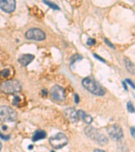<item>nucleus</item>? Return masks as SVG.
<instances>
[{
	"instance_id": "nucleus-1",
	"label": "nucleus",
	"mask_w": 135,
	"mask_h": 152,
	"mask_svg": "<svg viewBox=\"0 0 135 152\" xmlns=\"http://www.w3.org/2000/svg\"><path fill=\"white\" fill-rule=\"evenodd\" d=\"M82 85L89 92L92 93L94 95H98V96H103L105 94V91L101 86L93 77H87L84 78L82 81Z\"/></svg>"
},
{
	"instance_id": "nucleus-2",
	"label": "nucleus",
	"mask_w": 135,
	"mask_h": 152,
	"mask_svg": "<svg viewBox=\"0 0 135 152\" xmlns=\"http://www.w3.org/2000/svg\"><path fill=\"white\" fill-rule=\"evenodd\" d=\"M85 133L93 141L101 145H105L108 143V139L104 134H101L96 129L88 126L85 129Z\"/></svg>"
},
{
	"instance_id": "nucleus-3",
	"label": "nucleus",
	"mask_w": 135,
	"mask_h": 152,
	"mask_svg": "<svg viewBox=\"0 0 135 152\" xmlns=\"http://www.w3.org/2000/svg\"><path fill=\"white\" fill-rule=\"evenodd\" d=\"M22 86L17 80H8L1 84V90L6 94H12L20 91Z\"/></svg>"
},
{
	"instance_id": "nucleus-4",
	"label": "nucleus",
	"mask_w": 135,
	"mask_h": 152,
	"mask_svg": "<svg viewBox=\"0 0 135 152\" xmlns=\"http://www.w3.org/2000/svg\"><path fill=\"white\" fill-rule=\"evenodd\" d=\"M50 143L52 148L55 149L62 148L68 143V139L64 134L59 133L50 138Z\"/></svg>"
},
{
	"instance_id": "nucleus-5",
	"label": "nucleus",
	"mask_w": 135,
	"mask_h": 152,
	"mask_svg": "<svg viewBox=\"0 0 135 152\" xmlns=\"http://www.w3.org/2000/svg\"><path fill=\"white\" fill-rule=\"evenodd\" d=\"M0 116L2 121L13 122L17 119V113L11 107L4 105L0 108Z\"/></svg>"
},
{
	"instance_id": "nucleus-6",
	"label": "nucleus",
	"mask_w": 135,
	"mask_h": 152,
	"mask_svg": "<svg viewBox=\"0 0 135 152\" xmlns=\"http://www.w3.org/2000/svg\"><path fill=\"white\" fill-rule=\"evenodd\" d=\"M26 37L28 39L35 41H43L46 38L45 34L44 32L39 28H33L26 31L25 34Z\"/></svg>"
},
{
	"instance_id": "nucleus-7",
	"label": "nucleus",
	"mask_w": 135,
	"mask_h": 152,
	"mask_svg": "<svg viewBox=\"0 0 135 152\" xmlns=\"http://www.w3.org/2000/svg\"><path fill=\"white\" fill-rule=\"evenodd\" d=\"M107 133L109 137L115 141H120L123 138V131L121 127L117 124H113L107 128Z\"/></svg>"
},
{
	"instance_id": "nucleus-8",
	"label": "nucleus",
	"mask_w": 135,
	"mask_h": 152,
	"mask_svg": "<svg viewBox=\"0 0 135 152\" xmlns=\"http://www.w3.org/2000/svg\"><path fill=\"white\" fill-rule=\"evenodd\" d=\"M51 97L56 102H62L66 98L65 89L59 85H55L51 88Z\"/></svg>"
},
{
	"instance_id": "nucleus-9",
	"label": "nucleus",
	"mask_w": 135,
	"mask_h": 152,
	"mask_svg": "<svg viewBox=\"0 0 135 152\" xmlns=\"http://www.w3.org/2000/svg\"><path fill=\"white\" fill-rule=\"evenodd\" d=\"M0 8L5 12L10 13L14 12L16 8V1L15 0H1Z\"/></svg>"
},
{
	"instance_id": "nucleus-10",
	"label": "nucleus",
	"mask_w": 135,
	"mask_h": 152,
	"mask_svg": "<svg viewBox=\"0 0 135 152\" xmlns=\"http://www.w3.org/2000/svg\"><path fill=\"white\" fill-rule=\"evenodd\" d=\"M65 116L68 121L71 122H76L78 120V114L74 109L73 108H67L63 111Z\"/></svg>"
},
{
	"instance_id": "nucleus-11",
	"label": "nucleus",
	"mask_w": 135,
	"mask_h": 152,
	"mask_svg": "<svg viewBox=\"0 0 135 152\" xmlns=\"http://www.w3.org/2000/svg\"><path fill=\"white\" fill-rule=\"evenodd\" d=\"M35 58V56L32 54H24L18 58V62L23 66H26L30 64Z\"/></svg>"
},
{
	"instance_id": "nucleus-12",
	"label": "nucleus",
	"mask_w": 135,
	"mask_h": 152,
	"mask_svg": "<svg viewBox=\"0 0 135 152\" xmlns=\"http://www.w3.org/2000/svg\"><path fill=\"white\" fill-rule=\"evenodd\" d=\"M47 136V133L45 131H43V130H37L35 133H34L33 138H32V141L35 142L38 141L41 139H45Z\"/></svg>"
},
{
	"instance_id": "nucleus-13",
	"label": "nucleus",
	"mask_w": 135,
	"mask_h": 152,
	"mask_svg": "<svg viewBox=\"0 0 135 152\" xmlns=\"http://www.w3.org/2000/svg\"><path fill=\"white\" fill-rule=\"evenodd\" d=\"M78 114L80 118L85 122H86V123L89 124L93 122V118L90 116V115L87 114L84 111H82V110H79V111L78 112Z\"/></svg>"
},
{
	"instance_id": "nucleus-14",
	"label": "nucleus",
	"mask_w": 135,
	"mask_h": 152,
	"mask_svg": "<svg viewBox=\"0 0 135 152\" xmlns=\"http://www.w3.org/2000/svg\"><path fill=\"white\" fill-rule=\"evenodd\" d=\"M124 64L127 70L130 73H131V74L135 75V65L134 64L132 63L128 58H124Z\"/></svg>"
},
{
	"instance_id": "nucleus-15",
	"label": "nucleus",
	"mask_w": 135,
	"mask_h": 152,
	"mask_svg": "<svg viewBox=\"0 0 135 152\" xmlns=\"http://www.w3.org/2000/svg\"><path fill=\"white\" fill-rule=\"evenodd\" d=\"M43 2L45 3V4L47 5V6H49L50 7V8H51L53 10H60V8L57 6V5L54 4L53 3H51V2L48 1H45V0H43Z\"/></svg>"
},
{
	"instance_id": "nucleus-16",
	"label": "nucleus",
	"mask_w": 135,
	"mask_h": 152,
	"mask_svg": "<svg viewBox=\"0 0 135 152\" xmlns=\"http://www.w3.org/2000/svg\"><path fill=\"white\" fill-rule=\"evenodd\" d=\"M127 110L128 111L131 112V113H133V112H134V105L132 104V103L131 102H128L127 103Z\"/></svg>"
},
{
	"instance_id": "nucleus-17",
	"label": "nucleus",
	"mask_w": 135,
	"mask_h": 152,
	"mask_svg": "<svg viewBox=\"0 0 135 152\" xmlns=\"http://www.w3.org/2000/svg\"><path fill=\"white\" fill-rule=\"evenodd\" d=\"M82 59V56L78 55V54H76L74 56H72V58H71V64L74 63L75 62H77L78 60H80Z\"/></svg>"
},
{
	"instance_id": "nucleus-18",
	"label": "nucleus",
	"mask_w": 135,
	"mask_h": 152,
	"mask_svg": "<svg viewBox=\"0 0 135 152\" xmlns=\"http://www.w3.org/2000/svg\"><path fill=\"white\" fill-rule=\"evenodd\" d=\"M20 102V97L16 95V96L14 97L13 103H12V104H13L14 105H15V106H17V105L19 104Z\"/></svg>"
},
{
	"instance_id": "nucleus-19",
	"label": "nucleus",
	"mask_w": 135,
	"mask_h": 152,
	"mask_svg": "<svg viewBox=\"0 0 135 152\" xmlns=\"http://www.w3.org/2000/svg\"><path fill=\"white\" fill-rule=\"evenodd\" d=\"M1 75L2 77H8L9 75V70L8 69H4L1 72Z\"/></svg>"
},
{
	"instance_id": "nucleus-20",
	"label": "nucleus",
	"mask_w": 135,
	"mask_h": 152,
	"mask_svg": "<svg viewBox=\"0 0 135 152\" xmlns=\"http://www.w3.org/2000/svg\"><path fill=\"white\" fill-rule=\"evenodd\" d=\"M95 43H96V41L93 38H89L87 41V44L88 45H94Z\"/></svg>"
},
{
	"instance_id": "nucleus-21",
	"label": "nucleus",
	"mask_w": 135,
	"mask_h": 152,
	"mask_svg": "<svg viewBox=\"0 0 135 152\" xmlns=\"http://www.w3.org/2000/svg\"><path fill=\"white\" fill-rule=\"evenodd\" d=\"M104 41L105 42V43L107 44V45H108L109 46V47H111V48H112L113 49H115V47H114V45H113V44L110 42V41L108 40V39H107V38H105L104 39Z\"/></svg>"
},
{
	"instance_id": "nucleus-22",
	"label": "nucleus",
	"mask_w": 135,
	"mask_h": 152,
	"mask_svg": "<svg viewBox=\"0 0 135 152\" xmlns=\"http://www.w3.org/2000/svg\"><path fill=\"white\" fill-rule=\"evenodd\" d=\"M93 56H94L95 58H96L97 59H98V60H100V61H101V62H105V61L104 60V59H103L102 58H101V57H99V56L98 55H97L96 53H94V54H93Z\"/></svg>"
},
{
	"instance_id": "nucleus-23",
	"label": "nucleus",
	"mask_w": 135,
	"mask_h": 152,
	"mask_svg": "<svg viewBox=\"0 0 135 152\" xmlns=\"http://www.w3.org/2000/svg\"><path fill=\"white\" fill-rule=\"evenodd\" d=\"M126 83H128V84L131 86V87L133 88V89H135V85H134V84L133 83H132L131 80L130 79H126Z\"/></svg>"
},
{
	"instance_id": "nucleus-24",
	"label": "nucleus",
	"mask_w": 135,
	"mask_h": 152,
	"mask_svg": "<svg viewBox=\"0 0 135 152\" xmlns=\"http://www.w3.org/2000/svg\"><path fill=\"white\" fill-rule=\"evenodd\" d=\"M131 133L132 137L135 138V127H131Z\"/></svg>"
},
{
	"instance_id": "nucleus-25",
	"label": "nucleus",
	"mask_w": 135,
	"mask_h": 152,
	"mask_svg": "<svg viewBox=\"0 0 135 152\" xmlns=\"http://www.w3.org/2000/svg\"><path fill=\"white\" fill-rule=\"evenodd\" d=\"M1 138L2 139H4V140H5V141H7V140H8V139H9V135L5 136V135H4V134H2L1 133Z\"/></svg>"
},
{
	"instance_id": "nucleus-26",
	"label": "nucleus",
	"mask_w": 135,
	"mask_h": 152,
	"mask_svg": "<svg viewBox=\"0 0 135 152\" xmlns=\"http://www.w3.org/2000/svg\"><path fill=\"white\" fill-rule=\"evenodd\" d=\"M74 102L76 104H78V102H79V96L77 94L74 95Z\"/></svg>"
},
{
	"instance_id": "nucleus-27",
	"label": "nucleus",
	"mask_w": 135,
	"mask_h": 152,
	"mask_svg": "<svg viewBox=\"0 0 135 152\" xmlns=\"http://www.w3.org/2000/svg\"><path fill=\"white\" fill-rule=\"evenodd\" d=\"M42 94L44 95H47V90L43 89V90H42Z\"/></svg>"
},
{
	"instance_id": "nucleus-28",
	"label": "nucleus",
	"mask_w": 135,
	"mask_h": 152,
	"mask_svg": "<svg viewBox=\"0 0 135 152\" xmlns=\"http://www.w3.org/2000/svg\"><path fill=\"white\" fill-rule=\"evenodd\" d=\"M122 85H123V86H124V88L125 89V90H128V89H127V86H126V85L125 84V82L124 81V82H122Z\"/></svg>"
},
{
	"instance_id": "nucleus-29",
	"label": "nucleus",
	"mask_w": 135,
	"mask_h": 152,
	"mask_svg": "<svg viewBox=\"0 0 135 152\" xmlns=\"http://www.w3.org/2000/svg\"><path fill=\"white\" fill-rule=\"evenodd\" d=\"M94 151H102L104 152L105 151L104 150H103V149H94Z\"/></svg>"
},
{
	"instance_id": "nucleus-30",
	"label": "nucleus",
	"mask_w": 135,
	"mask_h": 152,
	"mask_svg": "<svg viewBox=\"0 0 135 152\" xmlns=\"http://www.w3.org/2000/svg\"><path fill=\"white\" fill-rule=\"evenodd\" d=\"M2 129H3L4 130V131H6V129H7V126H2Z\"/></svg>"
},
{
	"instance_id": "nucleus-31",
	"label": "nucleus",
	"mask_w": 135,
	"mask_h": 152,
	"mask_svg": "<svg viewBox=\"0 0 135 152\" xmlns=\"http://www.w3.org/2000/svg\"><path fill=\"white\" fill-rule=\"evenodd\" d=\"M28 149H33V145H29V147H28Z\"/></svg>"
}]
</instances>
